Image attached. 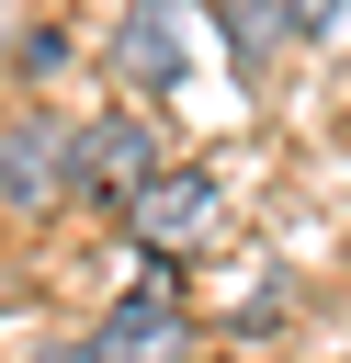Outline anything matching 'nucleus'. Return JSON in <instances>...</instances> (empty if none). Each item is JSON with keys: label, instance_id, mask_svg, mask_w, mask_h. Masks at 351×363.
<instances>
[{"label": "nucleus", "instance_id": "1", "mask_svg": "<svg viewBox=\"0 0 351 363\" xmlns=\"http://www.w3.org/2000/svg\"><path fill=\"white\" fill-rule=\"evenodd\" d=\"M91 352H102V363H192V318H181L170 284H147V295H125V306L102 318Z\"/></svg>", "mask_w": 351, "mask_h": 363}, {"label": "nucleus", "instance_id": "2", "mask_svg": "<svg viewBox=\"0 0 351 363\" xmlns=\"http://www.w3.org/2000/svg\"><path fill=\"white\" fill-rule=\"evenodd\" d=\"M125 204H136V238H147V250H181V238L215 227V182H204V170H159V182H136Z\"/></svg>", "mask_w": 351, "mask_h": 363}, {"label": "nucleus", "instance_id": "3", "mask_svg": "<svg viewBox=\"0 0 351 363\" xmlns=\"http://www.w3.org/2000/svg\"><path fill=\"white\" fill-rule=\"evenodd\" d=\"M79 182H102V193H136V182H159V136H147L136 113H102V125L79 136Z\"/></svg>", "mask_w": 351, "mask_h": 363}, {"label": "nucleus", "instance_id": "4", "mask_svg": "<svg viewBox=\"0 0 351 363\" xmlns=\"http://www.w3.org/2000/svg\"><path fill=\"white\" fill-rule=\"evenodd\" d=\"M215 23H226V45L238 57H272V45H294L306 23H294V0H215Z\"/></svg>", "mask_w": 351, "mask_h": 363}, {"label": "nucleus", "instance_id": "5", "mask_svg": "<svg viewBox=\"0 0 351 363\" xmlns=\"http://www.w3.org/2000/svg\"><path fill=\"white\" fill-rule=\"evenodd\" d=\"M125 79H159V91L181 79V34H170V11H159V0L125 23Z\"/></svg>", "mask_w": 351, "mask_h": 363}, {"label": "nucleus", "instance_id": "6", "mask_svg": "<svg viewBox=\"0 0 351 363\" xmlns=\"http://www.w3.org/2000/svg\"><path fill=\"white\" fill-rule=\"evenodd\" d=\"M294 23H306V34H340V23H351V0H294Z\"/></svg>", "mask_w": 351, "mask_h": 363}, {"label": "nucleus", "instance_id": "7", "mask_svg": "<svg viewBox=\"0 0 351 363\" xmlns=\"http://www.w3.org/2000/svg\"><path fill=\"white\" fill-rule=\"evenodd\" d=\"M34 363H102V352H34Z\"/></svg>", "mask_w": 351, "mask_h": 363}, {"label": "nucleus", "instance_id": "8", "mask_svg": "<svg viewBox=\"0 0 351 363\" xmlns=\"http://www.w3.org/2000/svg\"><path fill=\"white\" fill-rule=\"evenodd\" d=\"M0 193H11V170H0Z\"/></svg>", "mask_w": 351, "mask_h": 363}]
</instances>
